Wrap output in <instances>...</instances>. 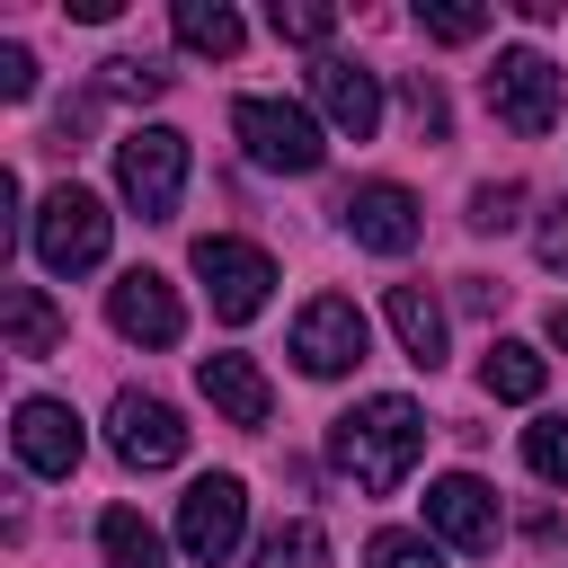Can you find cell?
<instances>
[{
	"label": "cell",
	"mask_w": 568,
	"mask_h": 568,
	"mask_svg": "<svg viewBox=\"0 0 568 568\" xmlns=\"http://www.w3.org/2000/svg\"><path fill=\"white\" fill-rule=\"evenodd\" d=\"M328 453H337V470H346L355 488L390 497V488L417 470V453H426V408H417L408 390H373V399H355V408L328 426Z\"/></svg>",
	"instance_id": "1"
},
{
	"label": "cell",
	"mask_w": 568,
	"mask_h": 568,
	"mask_svg": "<svg viewBox=\"0 0 568 568\" xmlns=\"http://www.w3.org/2000/svg\"><path fill=\"white\" fill-rule=\"evenodd\" d=\"M115 195L142 213V222H169L178 195H186V133L178 124H133L115 142Z\"/></svg>",
	"instance_id": "2"
},
{
	"label": "cell",
	"mask_w": 568,
	"mask_h": 568,
	"mask_svg": "<svg viewBox=\"0 0 568 568\" xmlns=\"http://www.w3.org/2000/svg\"><path fill=\"white\" fill-rule=\"evenodd\" d=\"M231 133H240V151H248L257 169H284V178H311V169L328 160L311 106H293V98H240V106H231Z\"/></svg>",
	"instance_id": "3"
},
{
	"label": "cell",
	"mask_w": 568,
	"mask_h": 568,
	"mask_svg": "<svg viewBox=\"0 0 568 568\" xmlns=\"http://www.w3.org/2000/svg\"><path fill=\"white\" fill-rule=\"evenodd\" d=\"M488 115L506 133H550L559 124V62L532 53V44H506L497 71H488Z\"/></svg>",
	"instance_id": "4"
},
{
	"label": "cell",
	"mask_w": 568,
	"mask_h": 568,
	"mask_svg": "<svg viewBox=\"0 0 568 568\" xmlns=\"http://www.w3.org/2000/svg\"><path fill=\"white\" fill-rule=\"evenodd\" d=\"M36 257H44L53 275H89V266L106 257V204H98L89 186H53V195L36 204Z\"/></svg>",
	"instance_id": "5"
},
{
	"label": "cell",
	"mask_w": 568,
	"mask_h": 568,
	"mask_svg": "<svg viewBox=\"0 0 568 568\" xmlns=\"http://www.w3.org/2000/svg\"><path fill=\"white\" fill-rule=\"evenodd\" d=\"M195 275H204V302H213V320H257L266 311V293H275V257L266 248H248V240H195Z\"/></svg>",
	"instance_id": "6"
},
{
	"label": "cell",
	"mask_w": 568,
	"mask_h": 568,
	"mask_svg": "<svg viewBox=\"0 0 568 568\" xmlns=\"http://www.w3.org/2000/svg\"><path fill=\"white\" fill-rule=\"evenodd\" d=\"M364 311L346 302V293H320V302H302V320H293V364L311 373V382H337V373H355L364 364Z\"/></svg>",
	"instance_id": "7"
},
{
	"label": "cell",
	"mask_w": 568,
	"mask_h": 568,
	"mask_svg": "<svg viewBox=\"0 0 568 568\" xmlns=\"http://www.w3.org/2000/svg\"><path fill=\"white\" fill-rule=\"evenodd\" d=\"M240 524H248V488H240L231 470H213V479H195V488L178 497V550L204 559V568H222V559L240 550Z\"/></svg>",
	"instance_id": "8"
},
{
	"label": "cell",
	"mask_w": 568,
	"mask_h": 568,
	"mask_svg": "<svg viewBox=\"0 0 568 568\" xmlns=\"http://www.w3.org/2000/svg\"><path fill=\"white\" fill-rule=\"evenodd\" d=\"M106 320H115V337H133V346H178V337H186V302H178L169 275H151V266H124V275L106 284Z\"/></svg>",
	"instance_id": "9"
},
{
	"label": "cell",
	"mask_w": 568,
	"mask_h": 568,
	"mask_svg": "<svg viewBox=\"0 0 568 568\" xmlns=\"http://www.w3.org/2000/svg\"><path fill=\"white\" fill-rule=\"evenodd\" d=\"M106 444H115V462H133V470H169V462L186 453V426H178L169 399H151V390H115V408H106Z\"/></svg>",
	"instance_id": "10"
},
{
	"label": "cell",
	"mask_w": 568,
	"mask_h": 568,
	"mask_svg": "<svg viewBox=\"0 0 568 568\" xmlns=\"http://www.w3.org/2000/svg\"><path fill=\"white\" fill-rule=\"evenodd\" d=\"M9 444H18V462H27L36 479H71V470H80V453H89V435H80V408H71V399H18Z\"/></svg>",
	"instance_id": "11"
},
{
	"label": "cell",
	"mask_w": 568,
	"mask_h": 568,
	"mask_svg": "<svg viewBox=\"0 0 568 568\" xmlns=\"http://www.w3.org/2000/svg\"><path fill=\"white\" fill-rule=\"evenodd\" d=\"M346 231H355V248H373V257H408L417 248V231H426V213H417V195L408 186H390V178H373V186H355L346 204Z\"/></svg>",
	"instance_id": "12"
},
{
	"label": "cell",
	"mask_w": 568,
	"mask_h": 568,
	"mask_svg": "<svg viewBox=\"0 0 568 568\" xmlns=\"http://www.w3.org/2000/svg\"><path fill=\"white\" fill-rule=\"evenodd\" d=\"M311 98H320V115H328L346 142H373V133H382V80H373L364 62L320 53V62H311Z\"/></svg>",
	"instance_id": "13"
},
{
	"label": "cell",
	"mask_w": 568,
	"mask_h": 568,
	"mask_svg": "<svg viewBox=\"0 0 568 568\" xmlns=\"http://www.w3.org/2000/svg\"><path fill=\"white\" fill-rule=\"evenodd\" d=\"M426 524H435L453 550H497V497H488V479L444 470V479L426 488Z\"/></svg>",
	"instance_id": "14"
},
{
	"label": "cell",
	"mask_w": 568,
	"mask_h": 568,
	"mask_svg": "<svg viewBox=\"0 0 568 568\" xmlns=\"http://www.w3.org/2000/svg\"><path fill=\"white\" fill-rule=\"evenodd\" d=\"M195 382H204V399H213L231 426H266V417H275V390H266V373H257L248 355H204Z\"/></svg>",
	"instance_id": "15"
},
{
	"label": "cell",
	"mask_w": 568,
	"mask_h": 568,
	"mask_svg": "<svg viewBox=\"0 0 568 568\" xmlns=\"http://www.w3.org/2000/svg\"><path fill=\"white\" fill-rule=\"evenodd\" d=\"M0 328H9V355H62V337H71V320L44 302V284H9L0 293Z\"/></svg>",
	"instance_id": "16"
},
{
	"label": "cell",
	"mask_w": 568,
	"mask_h": 568,
	"mask_svg": "<svg viewBox=\"0 0 568 568\" xmlns=\"http://www.w3.org/2000/svg\"><path fill=\"white\" fill-rule=\"evenodd\" d=\"M382 311H390V337H399V355L435 373V364H444V302H435L426 284H390V302H382Z\"/></svg>",
	"instance_id": "17"
},
{
	"label": "cell",
	"mask_w": 568,
	"mask_h": 568,
	"mask_svg": "<svg viewBox=\"0 0 568 568\" xmlns=\"http://www.w3.org/2000/svg\"><path fill=\"white\" fill-rule=\"evenodd\" d=\"M541 382H550V364H541L524 337H497V346L479 355V390H488V399H541Z\"/></svg>",
	"instance_id": "18"
},
{
	"label": "cell",
	"mask_w": 568,
	"mask_h": 568,
	"mask_svg": "<svg viewBox=\"0 0 568 568\" xmlns=\"http://www.w3.org/2000/svg\"><path fill=\"white\" fill-rule=\"evenodd\" d=\"M169 27H178V44H186V53H213V62H231V53L248 44V27H240L222 0H178V18H169Z\"/></svg>",
	"instance_id": "19"
},
{
	"label": "cell",
	"mask_w": 568,
	"mask_h": 568,
	"mask_svg": "<svg viewBox=\"0 0 568 568\" xmlns=\"http://www.w3.org/2000/svg\"><path fill=\"white\" fill-rule=\"evenodd\" d=\"M98 550H106V568H169V541H160L133 506H106V515H98Z\"/></svg>",
	"instance_id": "20"
},
{
	"label": "cell",
	"mask_w": 568,
	"mask_h": 568,
	"mask_svg": "<svg viewBox=\"0 0 568 568\" xmlns=\"http://www.w3.org/2000/svg\"><path fill=\"white\" fill-rule=\"evenodd\" d=\"M257 568H328V532L311 515H293V524H275L257 541Z\"/></svg>",
	"instance_id": "21"
},
{
	"label": "cell",
	"mask_w": 568,
	"mask_h": 568,
	"mask_svg": "<svg viewBox=\"0 0 568 568\" xmlns=\"http://www.w3.org/2000/svg\"><path fill=\"white\" fill-rule=\"evenodd\" d=\"M160 89H169V71L151 53H106L98 62V98H160Z\"/></svg>",
	"instance_id": "22"
},
{
	"label": "cell",
	"mask_w": 568,
	"mask_h": 568,
	"mask_svg": "<svg viewBox=\"0 0 568 568\" xmlns=\"http://www.w3.org/2000/svg\"><path fill=\"white\" fill-rule=\"evenodd\" d=\"M266 27H275L284 44H328V36H337V9H328V0H275Z\"/></svg>",
	"instance_id": "23"
},
{
	"label": "cell",
	"mask_w": 568,
	"mask_h": 568,
	"mask_svg": "<svg viewBox=\"0 0 568 568\" xmlns=\"http://www.w3.org/2000/svg\"><path fill=\"white\" fill-rule=\"evenodd\" d=\"M524 462H532L550 488H568V417H532V426H524Z\"/></svg>",
	"instance_id": "24"
},
{
	"label": "cell",
	"mask_w": 568,
	"mask_h": 568,
	"mask_svg": "<svg viewBox=\"0 0 568 568\" xmlns=\"http://www.w3.org/2000/svg\"><path fill=\"white\" fill-rule=\"evenodd\" d=\"M364 559H373V568H444V550H435L426 532H373Z\"/></svg>",
	"instance_id": "25"
},
{
	"label": "cell",
	"mask_w": 568,
	"mask_h": 568,
	"mask_svg": "<svg viewBox=\"0 0 568 568\" xmlns=\"http://www.w3.org/2000/svg\"><path fill=\"white\" fill-rule=\"evenodd\" d=\"M417 27H426L435 44H470V36H488V9H462V0H444V9H417Z\"/></svg>",
	"instance_id": "26"
},
{
	"label": "cell",
	"mask_w": 568,
	"mask_h": 568,
	"mask_svg": "<svg viewBox=\"0 0 568 568\" xmlns=\"http://www.w3.org/2000/svg\"><path fill=\"white\" fill-rule=\"evenodd\" d=\"M408 115H417V133H426V142H444V133H453V106H444V89H435L426 71L408 80Z\"/></svg>",
	"instance_id": "27"
},
{
	"label": "cell",
	"mask_w": 568,
	"mask_h": 568,
	"mask_svg": "<svg viewBox=\"0 0 568 568\" xmlns=\"http://www.w3.org/2000/svg\"><path fill=\"white\" fill-rule=\"evenodd\" d=\"M515 213H524V186H479L470 195V231H506Z\"/></svg>",
	"instance_id": "28"
},
{
	"label": "cell",
	"mask_w": 568,
	"mask_h": 568,
	"mask_svg": "<svg viewBox=\"0 0 568 568\" xmlns=\"http://www.w3.org/2000/svg\"><path fill=\"white\" fill-rule=\"evenodd\" d=\"M0 98H36V53L27 44H0Z\"/></svg>",
	"instance_id": "29"
},
{
	"label": "cell",
	"mask_w": 568,
	"mask_h": 568,
	"mask_svg": "<svg viewBox=\"0 0 568 568\" xmlns=\"http://www.w3.org/2000/svg\"><path fill=\"white\" fill-rule=\"evenodd\" d=\"M462 302H470V311H506V284H488V275H462Z\"/></svg>",
	"instance_id": "30"
},
{
	"label": "cell",
	"mask_w": 568,
	"mask_h": 568,
	"mask_svg": "<svg viewBox=\"0 0 568 568\" xmlns=\"http://www.w3.org/2000/svg\"><path fill=\"white\" fill-rule=\"evenodd\" d=\"M541 257H550V266H568V222H550V231H541Z\"/></svg>",
	"instance_id": "31"
},
{
	"label": "cell",
	"mask_w": 568,
	"mask_h": 568,
	"mask_svg": "<svg viewBox=\"0 0 568 568\" xmlns=\"http://www.w3.org/2000/svg\"><path fill=\"white\" fill-rule=\"evenodd\" d=\"M550 346H568V302H559V311H550Z\"/></svg>",
	"instance_id": "32"
}]
</instances>
